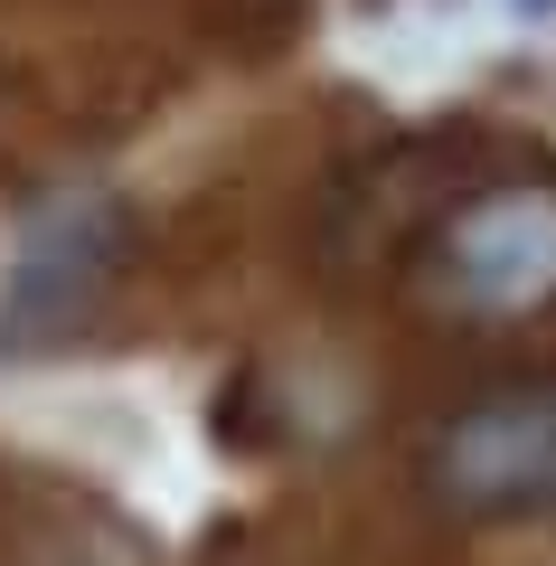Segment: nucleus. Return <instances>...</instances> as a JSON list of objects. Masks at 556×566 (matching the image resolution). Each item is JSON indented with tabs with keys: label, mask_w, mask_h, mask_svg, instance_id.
<instances>
[{
	"label": "nucleus",
	"mask_w": 556,
	"mask_h": 566,
	"mask_svg": "<svg viewBox=\"0 0 556 566\" xmlns=\"http://www.w3.org/2000/svg\"><path fill=\"white\" fill-rule=\"evenodd\" d=\"M443 274H453V293L481 303V312H518V303H537V293H556V199L547 189L481 199L472 218L443 237Z\"/></svg>",
	"instance_id": "obj_3"
},
{
	"label": "nucleus",
	"mask_w": 556,
	"mask_h": 566,
	"mask_svg": "<svg viewBox=\"0 0 556 566\" xmlns=\"http://www.w3.org/2000/svg\"><path fill=\"white\" fill-rule=\"evenodd\" d=\"M443 491L472 510H556V378L481 397L434 453Z\"/></svg>",
	"instance_id": "obj_1"
},
{
	"label": "nucleus",
	"mask_w": 556,
	"mask_h": 566,
	"mask_svg": "<svg viewBox=\"0 0 556 566\" xmlns=\"http://www.w3.org/2000/svg\"><path fill=\"white\" fill-rule=\"evenodd\" d=\"M114 245H123L114 208L57 199L39 227H29V245L10 255V283H0V331H10V340H48V331H66V322L104 293Z\"/></svg>",
	"instance_id": "obj_2"
}]
</instances>
